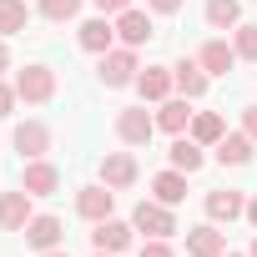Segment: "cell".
Masks as SVG:
<instances>
[{
	"label": "cell",
	"instance_id": "obj_1",
	"mask_svg": "<svg viewBox=\"0 0 257 257\" xmlns=\"http://www.w3.org/2000/svg\"><path fill=\"white\" fill-rule=\"evenodd\" d=\"M16 96L31 101V106L51 101V96H56V71H51V66H26V71H16Z\"/></svg>",
	"mask_w": 257,
	"mask_h": 257
},
{
	"label": "cell",
	"instance_id": "obj_2",
	"mask_svg": "<svg viewBox=\"0 0 257 257\" xmlns=\"http://www.w3.org/2000/svg\"><path fill=\"white\" fill-rule=\"evenodd\" d=\"M132 227H137V232H147V237H172V232H177V217H172V207H167V202H137Z\"/></svg>",
	"mask_w": 257,
	"mask_h": 257
},
{
	"label": "cell",
	"instance_id": "obj_3",
	"mask_svg": "<svg viewBox=\"0 0 257 257\" xmlns=\"http://www.w3.org/2000/svg\"><path fill=\"white\" fill-rule=\"evenodd\" d=\"M152 132H157V116H147V106H126V111L116 116V137H121L126 147H147Z\"/></svg>",
	"mask_w": 257,
	"mask_h": 257
},
{
	"label": "cell",
	"instance_id": "obj_4",
	"mask_svg": "<svg viewBox=\"0 0 257 257\" xmlns=\"http://www.w3.org/2000/svg\"><path fill=\"white\" fill-rule=\"evenodd\" d=\"M142 71H137V56H132V46H121V51H106L101 56V81L106 86H132Z\"/></svg>",
	"mask_w": 257,
	"mask_h": 257
},
{
	"label": "cell",
	"instance_id": "obj_5",
	"mask_svg": "<svg viewBox=\"0 0 257 257\" xmlns=\"http://www.w3.org/2000/svg\"><path fill=\"white\" fill-rule=\"evenodd\" d=\"M111 207H116V192L101 182V187H81L76 192V212L86 217V222H106L111 217Z\"/></svg>",
	"mask_w": 257,
	"mask_h": 257
},
{
	"label": "cell",
	"instance_id": "obj_6",
	"mask_svg": "<svg viewBox=\"0 0 257 257\" xmlns=\"http://www.w3.org/2000/svg\"><path fill=\"white\" fill-rule=\"evenodd\" d=\"M31 222V192H0V232H26Z\"/></svg>",
	"mask_w": 257,
	"mask_h": 257
},
{
	"label": "cell",
	"instance_id": "obj_7",
	"mask_svg": "<svg viewBox=\"0 0 257 257\" xmlns=\"http://www.w3.org/2000/svg\"><path fill=\"white\" fill-rule=\"evenodd\" d=\"M61 237H66V227H61V217H51V212H41V217H31V222H26V242H31L36 252L61 247Z\"/></svg>",
	"mask_w": 257,
	"mask_h": 257
},
{
	"label": "cell",
	"instance_id": "obj_8",
	"mask_svg": "<svg viewBox=\"0 0 257 257\" xmlns=\"http://www.w3.org/2000/svg\"><path fill=\"white\" fill-rule=\"evenodd\" d=\"M101 182H106L111 192H126V187L137 182V157H126V152L101 157Z\"/></svg>",
	"mask_w": 257,
	"mask_h": 257
},
{
	"label": "cell",
	"instance_id": "obj_9",
	"mask_svg": "<svg viewBox=\"0 0 257 257\" xmlns=\"http://www.w3.org/2000/svg\"><path fill=\"white\" fill-rule=\"evenodd\" d=\"M21 187H26L31 197H51V192L61 187V172H56L51 162H41V157H36V162H26V172H21Z\"/></svg>",
	"mask_w": 257,
	"mask_h": 257
},
{
	"label": "cell",
	"instance_id": "obj_10",
	"mask_svg": "<svg viewBox=\"0 0 257 257\" xmlns=\"http://www.w3.org/2000/svg\"><path fill=\"white\" fill-rule=\"evenodd\" d=\"M116 36H121L126 46H147L157 31H152V16L132 6V11H121V16H116Z\"/></svg>",
	"mask_w": 257,
	"mask_h": 257
},
{
	"label": "cell",
	"instance_id": "obj_11",
	"mask_svg": "<svg viewBox=\"0 0 257 257\" xmlns=\"http://www.w3.org/2000/svg\"><path fill=\"white\" fill-rule=\"evenodd\" d=\"M16 152L31 157V162L46 157V152H51V132H46L41 121H21V126H16Z\"/></svg>",
	"mask_w": 257,
	"mask_h": 257
},
{
	"label": "cell",
	"instance_id": "obj_12",
	"mask_svg": "<svg viewBox=\"0 0 257 257\" xmlns=\"http://www.w3.org/2000/svg\"><path fill=\"white\" fill-rule=\"evenodd\" d=\"M172 66H147L142 76H137V91H142V101H167L172 96Z\"/></svg>",
	"mask_w": 257,
	"mask_h": 257
},
{
	"label": "cell",
	"instance_id": "obj_13",
	"mask_svg": "<svg viewBox=\"0 0 257 257\" xmlns=\"http://www.w3.org/2000/svg\"><path fill=\"white\" fill-rule=\"evenodd\" d=\"M222 252H227V232H217V227L187 232V257H222Z\"/></svg>",
	"mask_w": 257,
	"mask_h": 257
},
{
	"label": "cell",
	"instance_id": "obj_14",
	"mask_svg": "<svg viewBox=\"0 0 257 257\" xmlns=\"http://www.w3.org/2000/svg\"><path fill=\"white\" fill-rule=\"evenodd\" d=\"M91 242H96V252H121V247H132V227L116 222V217H106V222H96Z\"/></svg>",
	"mask_w": 257,
	"mask_h": 257
},
{
	"label": "cell",
	"instance_id": "obj_15",
	"mask_svg": "<svg viewBox=\"0 0 257 257\" xmlns=\"http://www.w3.org/2000/svg\"><path fill=\"white\" fill-rule=\"evenodd\" d=\"M172 81H177V91H182L187 101H197V96L207 91V71H202V61H177V66H172Z\"/></svg>",
	"mask_w": 257,
	"mask_h": 257
},
{
	"label": "cell",
	"instance_id": "obj_16",
	"mask_svg": "<svg viewBox=\"0 0 257 257\" xmlns=\"http://www.w3.org/2000/svg\"><path fill=\"white\" fill-rule=\"evenodd\" d=\"M197 61H202V71H207V76H227V71L237 66V51H232L227 41H207Z\"/></svg>",
	"mask_w": 257,
	"mask_h": 257
},
{
	"label": "cell",
	"instance_id": "obj_17",
	"mask_svg": "<svg viewBox=\"0 0 257 257\" xmlns=\"http://www.w3.org/2000/svg\"><path fill=\"white\" fill-rule=\"evenodd\" d=\"M217 162H222V167H247V162H252V137H247V132L222 137V142H217Z\"/></svg>",
	"mask_w": 257,
	"mask_h": 257
},
{
	"label": "cell",
	"instance_id": "obj_18",
	"mask_svg": "<svg viewBox=\"0 0 257 257\" xmlns=\"http://www.w3.org/2000/svg\"><path fill=\"white\" fill-rule=\"evenodd\" d=\"M111 41H116V26H111L106 16H96V21H86V26H81V46H86V51L106 56V51H111Z\"/></svg>",
	"mask_w": 257,
	"mask_h": 257
},
{
	"label": "cell",
	"instance_id": "obj_19",
	"mask_svg": "<svg viewBox=\"0 0 257 257\" xmlns=\"http://www.w3.org/2000/svg\"><path fill=\"white\" fill-rule=\"evenodd\" d=\"M242 212H247L242 192H207V217H212V222H232V217H242Z\"/></svg>",
	"mask_w": 257,
	"mask_h": 257
},
{
	"label": "cell",
	"instance_id": "obj_20",
	"mask_svg": "<svg viewBox=\"0 0 257 257\" xmlns=\"http://www.w3.org/2000/svg\"><path fill=\"white\" fill-rule=\"evenodd\" d=\"M227 137V121L217 116V111H197L192 116V142H202V147H217Z\"/></svg>",
	"mask_w": 257,
	"mask_h": 257
},
{
	"label": "cell",
	"instance_id": "obj_21",
	"mask_svg": "<svg viewBox=\"0 0 257 257\" xmlns=\"http://www.w3.org/2000/svg\"><path fill=\"white\" fill-rule=\"evenodd\" d=\"M157 126H162V132H172V137H182L187 132V126H192V111H187V96L182 101H162V111H157Z\"/></svg>",
	"mask_w": 257,
	"mask_h": 257
},
{
	"label": "cell",
	"instance_id": "obj_22",
	"mask_svg": "<svg viewBox=\"0 0 257 257\" xmlns=\"http://www.w3.org/2000/svg\"><path fill=\"white\" fill-rule=\"evenodd\" d=\"M152 192H157V202L177 207V202L187 197V172H177V167H172V172H162V177L152 182Z\"/></svg>",
	"mask_w": 257,
	"mask_h": 257
},
{
	"label": "cell",
	"instance_id": "obj_23",
	"mask_svg": "<svg viewBox=\"0 0 257 257\" xmlns=\"http://www.w3.org/2000/svg\"><path fill=\"white\" fill-rule=\"evenodd\" d=\"M207 21H212V31H237L242 26V6L237 0H207Z\"/></svg>",
	"mask_w": 257,
	"mask_h": 257
},
{
	"label": "cell",
	"instance_id": "obj_24",
	"mask_svg": "<svg viewBox=\"0 0 257 257\" xmlns=\"http://www.w3.org/2000/svg\"><path fill=\"white\" fill-rule=\"evenodd\" d=\"M172 167L192 177V172L202 167V142H192V137H177V142H172Z\"/></svg>",
	"mask_w": 257,
	"mask_h": 257
},
{
	"label": "cell",
	"instance_id": "obj_25",
	"mask_svg": "<svg viewBox=\"0 0 257 257\" xmlns=\"http://www.w3.org/2000/svg\"><path fill=\"white\" fill-rule=\"evenodd\" d=\"M26 21H31L26 0H0V36H21V31H26Z\"/></svg>",
	"mask_w": 257,
	"mask_h": 257
},
{
	"label": "cell",
	"instance_id": "obj_26",
	"mask_svg": "<svg viewBox=\"0 0 257 257\" xmlns=\"http://www.w3.org/2000/svg\"><path fill=\"white\" fill-rule=\"evenodd\" d=\"M232 51H237V61H257V26H237Z\"/></svg>",
	"mask_w": 257,
	"mask_h": 257
},
{
	"label": "cell",
	"instance_id": "obj_27",
	"mask_svg": "<svg viewBox=\"0 0 257 257\" xmlns=\"http://www.w3.org/2000/svg\"><path fill=\"white\" fill-rule=\"evenodd\" d=\"M76 11H81V0H41V16H46V21H56V26H61V21H71Z\"/></svg>",
	"mask_w": 257,
	"mask_h": 257
},
{
	"label": "cell",
	"instance_id": "obj_28",
	"mask_svg": "<svg viewBox=\"0 0 257 257\" xmlns=\"http://www.w3.org/2000/svg\"><path fill=\"white\" fill-rule=\"evenodd\" d=\"M142 257H177V252L167 247V237H152V242L142 247Z\"/></svg>",
	"mask_w": 257,
	"mask_h": 257
},
{
	"label": "cell",
	"instance_id": "obj_29",
	"mask_svg": "<svg viewBox=\"0 0 257 257\" xmlns=\"http://www.w3.org/2000/svg\"><path fill=\"white\" fill-rule=\"evenodd\" d=\"M147 11H152V16H177L182 0H147Z\"/></svg>",
	"mask_w": 257,
	"mask_h": 257
},
{
	"label": "cell",
	"instance_id": "obj_30",
	"mask_svg": "<svg viewBox=\"0 0 257 257\" xmlns=\"http://www.w3.org/2000/svg\"><path fill=\"white\" fill-rule=\"evenodd\" d=\"M96 11L101 16H121V11H132V0H96Z\"/></svg>",
	"mask_w": 257,
	"mask_h": 257
},
{
	"label": "cell",
	"instance_id": "obj_31",
	"mask_svg": "<svg viewBox=\"0 0 257 257\" xmlns=\"http://www.w3.org/2000/svg\"><path fill=\"white\" fill-rule=\"evenodd\" d=\"M21 96H16V86H0V116H11V106H16Z\"/></svg>",
	"mask_w": 257,
	"mask_h": 257
},
{
	"label": "cell",
	"instance_id": "obj_32",
	"mask_svg": "<svg viewBox=\"0 0 257 257\" xmlns=\"http://www.w3.org/2000/svg\"><path fill=\"white\" fill-rule=\"evenodd\" d=\"M242 132L257 142V106H247V111H242Z\"/></svg>",
	"mask_w": 257,
	"mask_h": 257
},
{
	"label": "cell",
	"instance_id": "obj_33",
	"mask_svg": "<svg viewBox=\"0 0 257 257\" xmlns=\"http://www.w3.org/2000/svg\"><path fill=\"white\" fill-rule=\"evenodd\" d=\"M247 222H252V227H257V197H252V202H247Z\"/></svg>",
	"mask_w": 257,
	"mask_h": 257
},
{
	"label": "cell",
	"instance_id": "obj_34",
	"mask_svg": "<svg viewBox=\"0 0 257 257\" xmlns=\"http://www.w3.org/2000/svg\"><path fill=\"white\" fill-rule=\"evenodd\" d=\"M11 66V51H6V41H0V71H6Z\"/></svg>",
	"mask_w": 257,
	"mask_h": 257
},
{
	"label": "cell",
	"instance_id": "obj_35",
	"mask_svg": "<svg viewBox=\"0 0 257 257\" xmlns=\"http://www.w3.org/2000/svg\"><path fill=\"white\" fill-rule=\"evenodd\" d=\"M41 257H71V252H61V247H51V252H41Z\"/></svg>",
	"mask_w": 257,
	"mask_h": 257
},
{
	"label": "cell",
	"instance_id": "obj_36",
	"mask_svg": "<svg viewBox=\"0 0 257 257\" xmlns=\"http://www.w3.org/2000/svg\"><path fill=\"white\" fill-rule=\"evenodd\" d=\"M96 257H116V252H96Z\"/></svg>",
	"mask_w": 257,
	"mask_h": 257
},
{
	"label": "cell",
	"instance_id": "obj_37",
	"mask_svg": "<svg viewBox=\"0 0 257 257\" xmlns=\"http://www.w3.org/2000/svg\"><path fill=\"white\" fill-rule=\"evenodd\" d=\"M222 257H242V252H222Z\"/></svg>",
	"mask_w": 257,
	"mask_h": 257
},
{
	"label": "cell",
	"instance_id": "obj_38",
	"mask_svg": "<svg viewBox=\"0 0 257 257\" xmlns=\"http://www.w3.org/2000/svg\"><path fill=\"white\" fill-rule=\"evenodd\" d=\"M247 257H257V242H252V252H247Z\"/></svg>",
	"mask_w": 257,
	"mask_h": 257
}]
</instances>
